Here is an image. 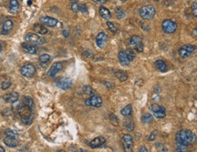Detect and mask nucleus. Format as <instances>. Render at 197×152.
Listing matches in <instances>:
<instances>
[{"label": "nucleus", "instance_id": "5", "mask_svg": "<svg viewBox=\"0 0 197 152\" xmlns=\"http://www.w3.org/2000/svg\"><path fill=\"white\" fill-rule=\"evenodd\" d=\"M195 48L196 47H195L194 45H185V46H182V47L179 48V50H178L179 56L182 59H187L188 57H190L195 51Z\"/></svg>", "mask_w": 197, "mask_h": 152}, {"label": "nucleus", "instance_id": "15", "mask_svg": "<svg viewBox=\"0 0 197 152\" xmlns=\"http://www.w3.org/2000/svg\"><path fill=\"white\" fill-rule=\"evenodd\" d=\"M105 142H106L105 138H103V137H98V138H95L94 140H92L90 141L89 143V147L91 149H97V148L101 147Z\"/></svg>", "mask_w": 197, "mask_h": 152}, {"label": "nucleus", "instance_id": "24", "mask_svg": "<svg viewBox=\"0 0 197 152\" xmlns=\"http://www.w3.org/2000/svg\"><path fill=\"white\" fill-rule=\"evenodd\" d=\"M154 66L157 69V70H159L160 72H166L167 71V66L162 60H156L154 62Z\"/></svg>", "mask_w": 197, "mask_h": 152}, {"label": "nucleus", "instance_id": "39", "mask_svg": "<svg viewBox=\"0 0 197 152\" xmlns=\"http://www.w3.org/2000/svg\"><path fill=\"white\" fill-rule=\"evenodd\" d=\"M107 26H108V28L110 29V31L112 32L113 34H115V33L117 32V27H116V26L112 23V22L108 21V22H107Z\"/></svg>", "mask_w": 197, "mask_h": 152}, {"label": "nucleus", "instance_id": "31", "mask_svg": "<svg viewBox=\"0 0 197 152\" xmlns=\"http://www.w3.org/2000/svg\"><path fill=\"white\" fill-rule=\"evenodd\" d=\"M82 91H83V93L87 95V96H92V95H94V89L90 87V86H89V85H86V86H84L83 87V88H82Z\"/></svg>", "mask_w": 197, "mask_h": 152}, {"label": "nucleus", "instance_id": "4", "mask_svg": "<svg viewBox=\"0 0 197 152\" xmlns=\"http://www.w3.org/2000/svg\"><path fill=\"white\" fill-rule=\"evenodd\" d=\"M129 44L131 45V47L133 49H135L137 52L141 53L143 51V43H142V39L138 36H132L130 39H129Z\"/></svg>", "mask_w": 197, "mask_h": 152}, {"label": "nucleus", "instance_id": "29", "mask_svg": "<svg viewBox=\"0 0 197 152\" xmlns=\"http://www.w3.org/2000/svg\"><path fill=\"white\" fill-rule=\"evenodd\" d=\"M22 103H24L26 105H27L28 107H30L31 108H33L34 107V101H33V99L30 97H22Z\"/></svg>", "mask_w": 197, "mask_h": 152}, {"label": "nucleus", "instance_id": "28", "mask_svg": "<svg viewBox=\"0 0 197 152\" xmlns=\"http://www.w3.org/2000/svg\"><path fill=\"white\" fill-rule=\"evenodd\" d=\"M132 108L131 105H127L121 110V114L124 117H130L132 115Z\"/></svg>", "mask_w": 197, "mask_h": 152}, {"label": "nucleus", "instance_id": "3", "mask_svg": "<svg viewBox=\"0 0 197 152\" xmlns=\"http://www.w3.org/2000/svg\"><path fill=\"white\" fill-rule=\"evenodd\" d=\"M140 16L146 20H150L152 19L156 14V10L154 8V7L151 6V5H147V6H143L141 9H140Z\"/></svg>", "mask_w": 197, "mask_h": 152}, {"label": "nucleus", "instance_id": "18", "mask_svg": "<svg viewBox=\"0 0 197 152\" xmlns=\"http://www.w3.org/2000/svg\"><path fill=\"white\" fill-rule=\"evenodd\" d=\"M13 26H14V23H13L12 20H10V19H6L3 24H2V33L3 34H7L11 29L13 28Z\"/></svg>", "mask_w": 197, "mask_h": 152}, {"label": "nucleus", "instance_id": "48", "mask_svg": "<svg viewBox=\"0 0 197 152\" xmlns=\"http://www.w3.org/2000/svg\"><path fill=\"white\" fill-rule=\"evenodd\" d=\"M148 150L145 148V147H142L140 148V152H147Z\"/></svg>", "mask_w": 197, "mask_h": 152}, {"label": "nucleus", "instance_id": "37", "mask_svg": "<svg viewBox=\"0 0 197 152\" xmlns=\"http://www.w3.org/2000/svg\"><path fill=\"white\" fill-rule=\"evenodd\" d=\"M109 118H110V121H111L112 125H114V126H118L119 125V118L116 117L114 114H110Z\"/></svg>", "mask_w": 197, "mask_h": 152}, {"label": "nucleus", "instance_id": "36", "mask_svg": "<svg viewBox=\"0 0 197 152\" xmlns=\"http://www.w3.org/2000/svg\"><path fill=\"white\" fill-rule=\"evenodd\" d=\"M125 52H126V54H127V56H128V59H129V60H130L131 62L135 59V53L132 51V49L128 48L127 50H125Z\"/></svg>", "mask_w": 197, "mask_h": 152}, {"label": "nucleus", "instance_id": "23", "mask_svg": "<svg viewBox=\"0 0 197 152\" xmlns=\"http://www.w3.org/2000/svg\"><path fill=\"white\" fill-rule=\"evenodd\" d=\"M4 143L9 148H16L18 145V141L14 138H9V137H7L4 140Z\"/></svg>", "mask_w": 197, "mask_h": 152}, {"label": "nucleus", "instance_id": "38", "mask_svg": "<svg viewBox=\"0 0 197 152\" xmlns=\"http://www.w3.org/2000/svg\"><path fill=\"white\" fill-rule=\"evenodd\" d=\"M49 60H50V55H49V54H43V55H41V56L39 57V61H40L41 63L47 64Z\"/></svg>", "mask_w": 197, "mask_h": 152}, {"label": "nucleus", "instance_id": "42", "mask_svg": "<svg viewBox=\"0 0 197 152\" xmlns=\"http://www.w3.org/2000/svg\"><path fill=\"white\" fill-rule=\"evenodd\" d=\"M176 150L177 151H186V146H184V145H181V144L177 143Z\"/></svg>", "mask_w": 197, "mask_h": 152}, {"label": "nucleus", "instance_id": "2", "mask_svg": "<svg viewBox=\"0 0 197 152\" xmlns=\"http://www.w3.org/2000/svg\"><path fill=\"white\" fill-rule=\"evenodd\" d=\"M33 108L21 102V104L17 106V113L21 117L22 122L26 125L31 124L33 120Z\"/></svg>", "mask_w": 197, "mask_h": 152}, {"label": "nucleus", "instance_id": "25", "mask_svg": "<svg viewBox=\"0 0 197 152\" xmlns=\"http://www.w3.org/2000/svg\"><path fill=\"white\" fill-rule=\"evenodd\" d=\"M19 9V4L17 0H10V6H9V11L12 14H17Z\"/></svg>", "mask_w": 197, "mask_h": 152}, {"label": "nucleus", "instance_id": "26", "mask_svg": "<svg viewBox=\"0 0 197 152\" xmlns=\"http://www.w3.org/2000/svg\"><path fill=\"white\" fill-rule=\"evenodd\" d=\"M115 76L116 78L120 80V81L124 82L128 79V75L123 70H117L115 72Z\"/></svg>", "mask_w": 197, "mask_h": 152}, {"label": "nucleus", "instance_id": "8", "mask_svg": "<svg viewBox=\"0 0 197 152\" xmlns=\"http://www.w3.org/2000/svg\"><path fill=\"white\" fill-rule=\"evenodd\" d=\"M20 72L23 77L30 78H33L34 75L36 74V69L32 64H26L21 68Z\"/></svg>", "mask_w": 197, "mask_h": 152}, {"label": "nucleus", "instance_id": "50", "mask_svg": "<svg viewBox=\"0 0 197 152\" xmlns=\"http://www.w3.org/2000/svg\"><path fill=\"white\" fill-rule=\"evenodd\" d=\"M0 152H5V149L0 146Z\"/></svg>", "mask_w": 197, "mask_h": 152}, {"label": "nucleus", "instance_id": "14", "mask_svg": "<svg viewBox=\"0 0 197 152\" xmlns=\"http://www.w3.org/2000/svg\"><path fill=\"white\" fill-rule=\"evenodd\" d=\"M62 68H63V65H62L61 62H57V63H54L52 66H51V68L49 69V77H51V78H53V77H55L60 71L61 70Z\"/></svg>", "mask_w": 197, "mask_h": 152}, {"label": "nucleus", "instance_id": "6", "mask_svg": "<svg viewBox=\"0 0 197 152\" xmlns=\"http://www.w3.org/2000/svg\"><path fill=\"white\" fill-rule=\"evenodd\" d=\"M161 27L166 34H172L177 29V24L171 19H165L161 24Z\"/></svg>", "mask_w": 197, "mask_h": 152}, {"label": "nucleus", "instance_id": "27", "mask_svg": "<svg viewBox=\"0 0 197 152\" xmlns=\"http://www.w3.org/2000/svg\"><path fill=\"white\" fill-rule=\"evenodd\" d=\"M124 127L126 128L127 130L129 131H132L134 129V123H133V120L132 118H126L124 120Z\"/></svg>", "mask_w": 197, "mask_h": 152}, {"label": "nucleus", "instance_id": "7", "mask_svg": "<svg viewBox=\"0 0 197 152\" xmlns=\"http://www.w3.org/2000/svg\"><path fill=\"white\" fill-rule=\"evenodd\" d=\"M151 111L152 112V115L156 118H163L166 116V111L163 107L158 105V104H152L150 107Z\"/></svg>", "mask_w": 197, "mask_h": 152}, {"label": "nucleus", "instance_id": "1", "mask_svg": "<svg viewBox=\"0 0 197 152\" xmlns=\"http://www.w3.org/2000/svg\"><path fill=\"white\" fill-rule=\"evenodd\" d=\"M175 140L177 143L184 145V146H190L195 143V135L188 129H182L177 132L175 136Z\"/></svg>", "mask_w": 197, "mask_h": 152}, {"label": "nucleus", "instance_id": "9", "mask_svg": "<svg viewBox=\"0 0 197 152\" xmlns=\"http://www.w3.org/2000/svg\"><path fill=\"white\" fill-rule=\"evenodd\" d=\"M25 39L26 42H29V43H32L35 45H43L46 43L45 39L40 38L37 34H34V33H27L25 36Z\"/></svg>", "mask_w": 197, "mask_h": 152}, {"label": "nucleus", "instance_id": "45", "mask_svg": "<svg viewBox=\"0 0 197 152\" xmlns=\"http://www.w3.org/2000/svg\"><path fill=\"white\" fill-rule=\"evenodd\" d=\"M93 2H95V3H97V4H100V5H102V4H105L108 0H92Z\"/></svg>", "mask_w": 197, "mask_h": 152}, {"label": "nucleus", "instance_id": "16", "mask_svg": "<svg viewBox=\"0 0 197 152\" xmlns=\"http://www.w3.org/2000/svg\"><path fill=\"white\" fill-rule=\"evenodd\" d=\"M22 48L24 50L26 53L27 54H36L37 51V47L32 44V43H29V42H26V43H23L22 44Z\"/></svg>", "mask_w": 197, "mask_h": 152}, {"label": "nucleus", "instance_id": "34", "mask_svg": "<svg viewBox=\"0 0 197 152\" xmlns=\"http://www.w3.org/2000/svg\"><path fill=\"white\" fill-rule=\"evenodd\" d=\"M160 92H161V88H155L154 89V93L152 95V100L153 101H158L160 100Z\"/></svg>", "mask_w": 197, "mask_h": 152}, {"label": "nucleus", "instance_id": "22", "mask_svg": "<svg viewBox=\"0 0 197 152\" xmlns=\"http://www.w3.org/2000/svg\"><path fill=\"white\" fill-rule=\"evenodd\" d=\"M98 13H99V16L102 18L106 19V20L110 19L111 17V12H110V10L108 8H106L105 7H99V10H98Z\"/></svg>", "mask_w": 197, "mask_h": 152}, {"label": "nucleus", "instance_id": "46", "mask_svg": "<svg viewBox=\"0 0 197 152\" xmlns=\"http://www.w3.org/2000/svg\"><path fill=\"white\" fill-rule=\"evenodd\" d=\"M192 36H193L194 37H197V26L193 29V31H192Z\"/></svg>", "mask_w": 197, "mask_h": 152}, {"label": "nucleus", "instance_id": "19", "mask_svg": "<svg viewBox=\"0 0 197 152\" xmlns=\"http://www.w3.org/2000/svg\"><path fill=\"white\" fill-rule=\"evenodd\" d=\"M18 97H19V96L17 92H10V93L7 94L6 96H4L5 101L7 103H11V104L17 102L18 100Z\"/></svg>", "mask_w": 197, "mask_h": 152}, {"label": "nucleus", "instance_id": "12", "mask_svg": "<svg viewBox=\"0 0 197 152\" xmlns=\"http://www.w3.org/2000/svg\"><path fill=\"white\" fill-rule=\"evenodd\" d=\"M108 41V36L104 32H99L98 36H96V44L99 48H103L106 46Z\"/></svg>", "mask_w": 197, "mask_h": 152}, {"label": "nucleus", "instance_id": "54", "mask_svg": "<svg viewBox=\"0 0 197 152\" xmlns=\"http://www.w3.org/2000/svg\"><path fill=\"white\" fill-rule=\"evenodd\" d=\"M0 23H1V20H0Z\"/></svg>", "mask_w": 197, "mask_h": 152}, {"label": "nucleus", "instance_id": "20", "mask_svg": "<svg viewBox=\"0 0 197 152\" xmlns=\"http://www.w3.org/2000/svg\"><path fill=\"white\" fill-rule=\"evenodd\" d=\"M118 58H119V60H120V63H121L123 66L127 67V66L130 65L131 61L128 59V56H127V54H126L125 51H120V53H119V55H118Z\"/></svg>", "mask_w": 197, "mask_h": 152}, {"label": "nucleus", "instance_id": "41", "mask_svg": "<svg viewBox=\"0 0 197 152\" xmlns=\"http://www.w3.org/2000/svg\"><path fill=\"white\" fill-rule=\"evenodd\" d=\"M192 13L195 17H197V2H194L192 5Z\"/></svg>", "mask_w": 197, "mask_h": 152}, {"label": "nucleus", "instance_id": "33", "mask_svg": "<svg viewBox=\"0 0 197 152\" xmlns=\"http://www.w3.org/2000/svg\"><path fill=\"white\" fill-rule=\"evenodd\" d=\"M115 14H116V17L119 19H123V17H125V12L123 11V9L122 7H117L115 9Z\"/></svg>", "mask_w": 197, "mask_h": 152}, {"label": "nucleus", "instance_id": "11", "mask_svg": "<svg viewBox=\"0 0 197 152\" xmlns=\"http://www.w3.org/2000/svg\"><path fill=\"white\" fill-rule=\"evenodd\" d=\"M123 144L125 151H132L133 148V139L130 134H124L123 136Z\"/></svg>", "mask_w": 197, "mask_h": 152}, {"label": "nucleus", "instance_id": "43", "mask_svg": "<svg viewBox=\"0 0 197 152\" xmlns=\"http://www.w3.org/2000/svg\"><path fill=\"white\" fill-rule=\"evenodd\" d=\"M79 11L84 13V14L88 13V8H87L85 4H79Z\"/></svg>", "mask_w": 197, "mask_h": 152}, {"label": "nucleus", "instance_id": "17", "mask_svg": "<svg viewBox=\"0 0 197 152\" xmlns=\"http://www.w3.org/2000/svg\"><path fill=\"white\" fill-rule=\"evenodd\" d=\"M40 21L42 22V24H44L48 26H51V27L57 26V24H58L57 19H55L53 17H42L40 18Z\"/></svg>", "mask_w": 197, "mask_h": 152}, {"label": "nucleus", "instance_id": "13", "mask_svg": "<svg viewBox=\"0 0 197 152\" xmlns=\"http://www.w3.org/2000/svg\"><path fill=\"white\" fill-rule=\"evenodd\" d=\"M57 86L60 89L67 90V89H70L72 87V81L69 78H63L61 79H60V81L57 83Z\"/></svg>", "mask_w": 197, "mask_h": 152}, {"label": "nucleus", "instance_id": "10", "mask_svg": "<svg viewBox=\"0 0 197 152\" xmlns=\"http://www.w3.org/2000/svg\"><path fill=\"white\" fill-rule=\"evenodd\" d=\"M85 104L89 107H99L100 106L102 105V99L98 95H92L88 99H86Z\"/></svg>", "mask_w": 197, "mask_h": 152}, {"label": "nucleus", "instance_id": "49", "mask_svg": "<svg viewBox=\"0 0 197 152\" xmlns=\"http://www.w3.org/2000/svg\"><path fill=\"white\" fill-rule=\"evenodd\" d=\"M63 34L65 36H69V32L68 31H63Z\"/></svg>", "mask_w": 197, "mask_h": 152}, {"label": "nucleus", "instance_id": "47", "mask_svg": "<svg viewBox=\"0 0 197 152\" xmlns=\"http://www.w3.org/2000/svg\"><path fill=\"white\" fill-rule=\"evenodd\" d=\"M104 84H107L106 86H107V87H109V88H113V87H114L113 83H110V82H104Z\"/></svg>", "mask_w": 197, "mask_h": 152}, {"label": "nucleus", "instance_id": "52", "mask_svg": "<svg viewBox=\"0 0 197 152\" xmlns=\"http://www.w3.org/2000/svg\"><path fill=\"white\" fill-rule=\"evenodd\" d=\"M121 1H123V2H125V1H127V0H121Z\"/></svg>", "mask_w": 197, "mask_h": 152}, {"label": "nucleus", "instance_id": "44", "mask_svg": "<svg viewBox=\"0 0 197 152\" xmlns=\"http://www.w3.org/2000/svg\"><path fill=\"white\" fill-rule=\"evenodd\" d=\"M156 135H157V132H156V131L151 132V135L149 136L148 140H149L150 141H153L155 139H156Z\"/></svg>", "mask_w": 197, "mask_h": 152}, {"label": "nucleus", "instance_id": "51", "mask_svg": "<svg viewBox=\"0 0 197 152\" xmlns=\"http://www.w3.org/2000/svg\"><path fill=\"white\" fill-rule=\"evenodd\" d=\"M0 51H2V46H1V43H0Z\"/></svg>", "mask_w": 197, "mask_h": 152}, {"label": "nucleus", "instance_id": "35", "mask_svg": "<svg viewBox=\"0 0 197 152\" xmlns=\"http://www.w3.org/2000/svg\"><path fill=\"white\" fill-rule=\"evenodd\" d=\"M70 8L71 10L75 13H78L79 11V4L76 1V0H73L70 4Z\"/></svg>", "mask_w": 197, "mask_h": 152}, {"label": "nucleus", "instance_id": "40", "mask_svg": "<svg viewBox=\"0 0 197 152\" xmlns=\"http://www.w3.org/2000/svg\"><path fill=\"white\" fill-rule=\"evenodd\" d=\"M10 86H11V82L9 81V80H6V81L2 82V84H1V88H2L3 90H7V88H10Z\"/></svg>", "mask_w": 197, "mask_h": 152}, {"label": "nucleus", "instance_id": "30", "mask_svg": "<svg viewBox=\"0 0 197 152\" xmlns=\"http://www.w3.org/2000/svg\"><path fill=\"white\" fill-rule=\"evenodd\" d=\"M152 119H153L152 115L148 114V113L143 114L142 117V121L144 124H150V123H151V122H152Z\"/></svg>", "mask_w": 197, "mask_h": 152}, {"label": "nucleus", "instance_id": "32", "mask_svg": "<svg viewBox=\"0 0 197 152\" xmlns=\"http://www.w3.org/2000/svg\"><path fill=\"white\" fill-rule=\"evenodd\" d=\"M6 135H7V137H9V138H14V139H17V133L15 131V130H13L11 129H7L6 130Z\"/></svg>", "mask_w": 197, "mask_h": 152}, {"label": "nucleus", "instance_id": "21", "mask_svg": "<svg viewBox=\"0 0 197 152\" xmlns=\"http://www.w3.org/2000/svg\"><path fill=\"white\" fill-rule=\"evenodd\" d=\"M33 29H34L35 33L39 34V35H46L49 32L48 29L43 25H40V24H35L33 26Z\"/></svg>", "mask_w": 197, "mask_h": 152}, {"label": "nucleus", "instance_id": "53", "mask_svg": "<svg viewBox=\"0 0 197 152\" xmlns=\"http://www.w3.org/2000/svg\"><path fill=\"white\" fill-rule=\"evenodd\" d=\"M153 1H160V0H153Z\"/></svg>", "mask_w": 197, "mask_h": 152}]
</instances>
